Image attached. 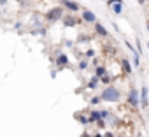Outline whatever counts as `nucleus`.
<instances>
[{"label": "nucleus", "mask_w": 149, "mask_h": 137, "mask_svg": "<svg viewBox=\"0 0 149 137\" xmlns=\"http://www.w3.org/2000/svg\"><path fill=\"white\" fill-rule=\"evenodd\" d=\"M119 90L118 88H114V86H107L105 90H104V93H102V97H104V100H107V102H118L119 100Z\"/></svg>", "instance_id": "obj_1"}, {"label": "nucleus", "mask_w": 149, "mask_h": 137, "mask_svg": "<svg viewBox=\"0 0 149 137\" xmlns=\"http://www.w3.org/2000/svg\"><path fill=\"white\" fill-rule=\"evenodd\" d=\"M61 14H63V11L60 9V7H54V9H51L49 13H47V20H58V18H61Z\"/></svg>", "instance_id": "obj_2"}, {"label": "nucleus", "mask_w": 149, "mask_h": 137, "mask_svg": "<svg viewBox=\"0 0 149 137\" xmlns=\"http://www.w3.org/2000/svg\"><path fill=\"white\" fill-rule=\"evenodd\" d=\"M128 102H130V106H139V93H137V90H132L130 92V99H128Z\"/></svg>", "instance_id": "obj_3"}, {"label": "nucleus", "mask_w": 149, "mask_h": 137, "mask_svg": "<svg viewBox=\"0 0 149 137\" xmlns=\"http://www.w3.org/2000/svg\"><path fill=\"white\" fill-rule=\"evenodd\" d=\"M83 18H84V21H90V23H93V21L97 20L95 13H91V11H84V13H83Z\"/></svg>", "instance_id": "obj_4"}, {"label": "nucleus", "mask_w": 149, "mask_h": 137, "mask_svg": "<svg viewBox=\"0 0 149 137\" xmlns=\"http://www.w3.org/2000/svg\"><path fill=\"white\" fill-rule=\"evenodd\" d=\"M140 106H142V107H146V106H147V90H146V86H142V99H140Z\"/></svg>", "instance_id": "obj_5"}, {"label": "nucleus", "mask_w": 149, "mask_h": 137, "mask_svg": "<svg viewBox=\"0 0 149 137\" xmlns=\"http://www.w3.org/2000/svg\"><path fill=\"white\" fill-rule=\"evenodd\" d=\"M65 7H68L70 11H77V9H79V6H77L76 2H65Z\"/></svg>", "instance_id": "obj_6"}, {"label": "nucleus", "mask_w": 149, "mask_h": 137, "mask_svg": "<svg viewBox=\"0 0 149 137\" xmlns=\"http://www.w3.org/2000/svg\"><path fill=\"white\" fill-rule=\"evenodd\" d=\"M67 62H68V58H67L65 55H60V56H58V63H60V65H67Z\"/></svg>", "instance_id": "obj_7"}, {"label": "nucleus", "mask_w": 149, "mask_h": 137, "mask_svg": "<svg viewBox=\"0 0 149 137\" xmlns=\"http://www.w3.org/2000/svg\"><path fill=\"white\" fill-rule=\"evenodd\" d=\"M121 63H123V67H125V71H126V72H128V74H130V72H132V67H130V63H128V62H126V60H125V58H123V60H121Z\"/></svg>", "instance_id": "obj_8"}, {"label": "nucleus", "mask_w": 149, "mask_h": 137, "mask_svg": "<svg viewBox=\"0 0 149 137\" xmlns=\"http://www.w3.org/2000/svg\"><path fill=\"white\" fill-rule=\"evenodd\" d=\"M77 21H79V20H72V18H67V20H65V25H67V27H74V25H76Z\"/></svg>", "instance_id": "obj_9"}, {"label": "nucleus", "mask_w": 149, "mask_h": 137, "mask_svg": "<svg viewBox=\"0 0 149 137\" xmlns=\"http://www.w3.org/2000/svg\"><path fill=\"white\" fill-rule=\"evenodd\" d=\"M97 32H98L100 35H107V32H105V28H104L102 25H97Z\"/></svg>", "instance_id": "obj_10"}, {"label": "nucleus", "mask_w": 149, "mask_h": 137, "mask_svg": "<svg viewBox=\"0 0 149 137\" xmlns=\"http://www.w3.org/2000/svg\"><path fill=\"white\" fill-rule=\"evenodd\" d=\"M98 118H100V113H91L90 121H98Z\"/></svg>", "instance_id": "obj_11"}, {"label": "nucleus", "mask_w": 149, "mask_h": 137, "mask_svg": "<svg viewBox=\"0 0 149 137\" xmlns=\"http://www.w3.org/2000/svg\"><path fill=\"white\" fill-rule=\"evenodd\" d=\"M104 74H105V68H104V67H98V68H97V76H98V78H102Z\"/></svg>", "instance_id": "obj_12"}, {"label": "nucleus", "mask_w": 149, "mask_h": 137, "mask_svg": "<svg viewBox=\"0 0 149 137\" xmlns=\"http://www.w3.org/2000/svg\"><path fill=\"white\" fill-rule=\"evenodd\" d=\"M107 4H109V6H114V4H123V2H121V0H109Z\"/></svg>", "instance_id": "obj_13"}, {"label": "nucleus", "mask_w": 149, "mask_h": 137, "mask_svg": "<svg viewBox=\"0 0 149 137\" xmlns=\"http://www.w3.org/2000/svg\"><path fill=\"white\" fill-rule=\"evenodd\" d=\"M95 86H97V79H91L90 85H88V88H95Z\"/></svg>", "instance_id": "obj_14"}, {"label": "nucleus", "mask_w": 149, "mask_h": 137, "mask_svg": "<svg viewBox=\"0 0 149 137\" xmlns=\"http://www.w3.org/2000/svg\"><path fill=\"white\" fill-rule=\"evenodd\" d=\"M121 9H123V6H121V4H118V6L114 7V13H121Z\"/></svg>", "instance_id": "obj_15"}, {"label": "nucleus", "mask_w": 149, "mask_h": 137, "mask_svg": "<svg viewBox=\"0 0 149 137\" xmlns=\"http://www.w3.org/2000/svg\"><path fill=\"white\" fill-rule=\"evenodd\" d=\"M105 137H114V135H112L111 132H107V134H105Z\"/></svg>", "instance_id": "obj_16"}, {"label": "nucleus", "mask_w": 149, "mask_h": 137, "mask_svg": "<svg viewBox=\"0 0 149 137\" xmlns=\"http://www.w3.org/2000/svg\"><path fill=\"white\" fill-rule=\"evenodd\" d=\"M83 137H91V135H88V134H84V135H83Z\"/></svg>", "instance_id": "obj_17"}, {"label": "nucleus", "mask_w": 149, "mask_h": 137, "mask_svg": "<svg viewBox=\"0 0 149 137\" xmlns=\"http://www.w3.org/2000/svg\"><path fill=\"white\" fill-rule=\"evenodd\" d=\"M139 2H140V4H144V0H139Z\"/></svg>", "instance_id": "obj_18"}]
</instances>
